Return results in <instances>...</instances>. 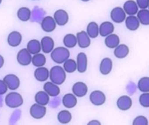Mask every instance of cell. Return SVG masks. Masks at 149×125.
Segmentation results:
<instances>
[{"label":"cell","instance_id":"obj_1","mask_svg":"<svg viewBox=\"0 0 149 125\" xmlns=\"http://www.w3.org/2000/svg\"><path fill=\"white\" fill-rule=\"evenodd\" d=\"M70 54V51L66 47H58L51 52V58L55 63L61 64L69 58Z\"/></svg>","mask_w":149,"mask_h":125},{"label":"cell","instance_id":"obj_2","mask_svg":"<svg viewBox=\"0 0 149 125\" xmlns=\"http://www.w3.org/2000/svg\"><path fill=\"white\" fill-rule=\"evenodd\" d=\"M49 77L51 82L57 85H61L66 80V72L61 66H54L50 69Z\"/></svg>","mask_w":149,"mask_h":125},{"label":"cell","instance_id":"obj_3","mask_svg":"<svg viewBox=\"0 0 149 125\" xmlns=\"http://www.w3.org/2000/svg\"><path fill=\"white\" fill-rule=\"evenodd\" d=\"M5 102L7 106L10 108H16L23 105V98L19 93L12 91L6 95Z\"/></svg>","mask_w":149,"mask_h":125},{"label":"cell","instance_id":"obj_4","mask_svg":"<svg viewBox=\"0 0 149 125\" xmlns=\"http://www.w3.org/2000/svg\"><path fill=\"white\" fill-rule=\"evenodd\" d=\"M46 112V107L37 103L33 104L30 108V114L31 116L36 119H42L45 115Z\"/></svg>","mask_w":149,"mask_h":125},{"label":"cell","instance_id":"obj_5","mask_svg":"<svg viewBox=\"0 0 149 125\" xmlns=\"http://www.w3.org/2000/svg\"><path fill=\"white\" fill-rule=\"evenodd\" d=\"M3 80L6 84L8 88L10 90L15 91L20 86V80L19 77L14 74H8L6 75L3 77Z\"/></svg>","mask_w":149,"mask_h":125},{"label":"cell","instance_id":"obj_6","mask_svg":"<svg viewBox=\"0 0 149 125\" xmlns=\"http://www.w3.org/2000/svg\"><path fill=\"white\" fill-rule=\"evenodd\" d=\"M89 99L92 104L95 106H101L103 105L106 101L105 94L100 90H95L91 92Z\"/></svg>","mask_w":149,"mask_h":125},{"label":"cell","instance_id":"obj_7","mask_svg":"<svg viewBox=\"0 0 149 125\" xmlns=\"http://www.w3.org/2000/svg\"><path fill=\"white\" fill-rule=\"evenodd\" d=\"M31 54L26 48L20 49L17 54L16 59L17 62L22 66H27L31 62Z\"/></svg>","mask_w":149,"mask_h":125},{"label":"cell","instance_id":"obj_8","mask_svg":"<svg viewBox=\"0 0 149 125\" xmlns=\"http://www.w3.org/2000/svg\"><path fill=\"white\" fill-rule=\"evenodd\" d=\"M110 16L113 22L117 23H120L125 21L126 14L122 8L117 6L112 9L110 13Z\"/></svg>","mask_w":149,"mask_h":125},{"label":"cell","instance_id":"obj_9","mask_svg":"<svg viewBox=\"0 0 149 125\" xmlns=\"http://www.w3.org/2000/svg\"><path fill=\"white\" fill-rule=\"evenodd\" d=\"M56 24L60 26H65L69 21V15L63 9H58L54 14V17Z\"/></svg>","mask_w":149,"mask_h":125},{"label":"cell","instance_id":"obj_10","mask_svg":"<svg viewBox=\"0 0 149 125\" xmlns=\"http://www.w3.org/2000/svg\"><path fill=\"white\" fill-rule=\"evenodd\" d=\"M41 27L45 32L50 33L56 28V24L53 17L47 16L42 19L41 23Z\"/></svg>","mask_w":149,"mask_h":125},{"label":"cell","instance_id":"obj_11","mask_svg":"<svg viewBox=\"0 0 149 125\" xmlns=\"http://www.w3.org/2000/svg\"><path fill=\"white\" fill-rule=\"evenodd\" d=\"M77 44L81 48H88L91 44V40L90 37L85 31H80L76 34Z\"/></svg>","mask_w":149,"mask_h":125},{"label":"cell","instance_id":"obj_12","mask_svg":"<svg viewBox=\"0 0 149 125\" xmlns=\"http://www.w3.org/2000/svg\"><path fill=\"white\" fill-rule=\"evenodd\" d=\"M73 94L77 97H84L88 92L87 85L82 81H77L72 86Z\"/></svg>","mask_w":149,"mask_h":125},{"label":"cell","instance_id":"obj_13","mask_svg":"<svg viewBox=\"0 0 149 125\" xmlns=\"http://www.w3.org/2000/svg\"><path fill=\"white\" fill-rule=\"evenodd\" d=\"M88 59L87 56L84 52H80L76 57L77 70L79 73H84L87 68Z\"/></svg>","mask_w":149,"mask_h":125},{"label":"cell","instance_id":"obj_14","mask_svg":"<svg viewBox=\"0 0 149 125\" xmlns=\"http://www.w3.org/2000/svg\"><path fill=\"white\" fill-rule=\"evenodd\" d=\"M116 105L119 109L126 111L129 110L132 106V100L128 95H122L118 98Z\"/></svg>","mask_w":149,"mask_h":125},{"label":"cell","instance_id":"obj_15","mask_svg":"<svg viewBox=\"0 0 149 125\" xmlns=\"http://www.w3.org/2000/svg\"><path fill=\"white\" fill-rule=\"evenodd\" d=\"M41 48L42 52L45 53H49L52 51L54 47V41L49 36H45L42 37L40 42Z\"/></svg>","mask_w":149,"mask_h":125},{"label":"cell","instance_id":"obj_16","mask_svg":"<svg viewBox=\"0 0 149 125\" xmlns=\"http://www.w3.org/2000/svg\"><path fill=\"white\" fill-rule=\"evenodd\" d=\"M43 89L49 96L52 97L58 96L60 93V88L58 87V85L51 81L45 82L44 84Z\"/></svg>","mask_w":149,"mask_h":125},{"label":"cell","instance_id":"obj_17","mask_svg":"<svg viewBox=\"0 0 149 125\" xmlns=\"http://www.w3.org/2000/svg\"><path fill=\"white\" fill-rule=\"evenodd\" d=\"M22 41V35L17 31H12L10 32L7 38L8 44L12 47H16L19 45Z\"/></svg>","mask_w":149,"mask_h":125},{"label":"cell","instance_id":"obj_18","mask_svg":"<svg viewBox=\"0 0 149 125\" xmlns=\"http://www.w3.org/2000/svg\"><path fill=\"white\" fill-rule=\"evenodd\" d=\"M49 72L47 67H38L34 72L35 78L40 82H44L49 78Z\"/></svg>","mask_w":149,"mask_h":125},{"label":"cell","instance_id":"obj_19","mask_svg":"<svg viewBox=\"0 0 149 125\" xmlns=\"http://www.w3.org/2000/svg\"><path fill=\"white\" fill-rule=\"evenodd\" d=\"M114 28L112 23L109 21H105L99 26V34L101 37H106L113 33Z\"/></svg>","mask_w":149,"mask_h":125},{"label":"cell","instance_id":"obj_20","mask_svg":"<svg viewBox=\"0 0 149 125\" xmlns=\"http://www.w3.org/2000/svg\"><path fill=\"white\" fill-rule=\"evenodd\" d=\"M113 67V63L109 58H104L100 64V72L103 75H107L111 73Z\"/></svg>","mask_w":149,"mask_h":125},{"label":"cell","instance_id":"obj_21","mask_svg":"<svg viewBox=\"0 0 149 125\" xmlns=\"http://www.w3.org/2000/svg\"><path fill=\"white\" fill-rule=\"evenodd\" d=\"M123 9L125 13L128 15H135L139 10V8L136 1L127 0L124 3Z\"/></svg>","mask_w":149,"mask_h":125},{"label":"cell","instance_id":"obj_22","mask_svg":"<svg viewBox=\"0 0 149 125\" xmlns=\"http://www.w3.org/2000/svg\"><path fill=\"white\" fill-rule=\"evenodd\" d=\"M125 25L126 28L130 31H135L137 30L140 26V22L135 15H129L126 17Z\"/></svg>","mask_w":149,"mask_h":125},{"label":"cell","instance_id":"obj_23","mask_svg":"<svg viewBox=\"0 0 149 125\" xmlns=\"http://www.w3.org/2000/svg\"><path fill=\"white\" fill-rule=\"evenodd\" d=\"M113 54L118 59H123L126 58L129 53V47L124 44H119L114 48Z\"/></svg>","mask_w":149,"mask_h":125},{"label":"cell","instance_id":"obj_24","mask_svg":"<svg viewBox=\"0 0 149 125\" xmlns=\"http://www.w3.org/2000/svg\"><path fill=\"white\" fill-rule=\"evenodd\" d=\"M76 97L71 93L66 94L62 98V103L65 107L70 109L74 108L77 104Z\"/></svg>","mask_w":149,"mask_h":125},{"label":"cell","instance_id":"obj_25","mask_svg":"<svg viewBox=\"0 0 149 125\" xmlns=\"http://www.w3.org/2000/svg\"><path fill=\"white\" fill-rule=\"evenodd\" d=\"M104 42L106 47L113 49L119 44L120 38L117 34L112 33L105 37Z\"/></svg>","mask_w":149,"mask_h":125},{"label":"cell","instance_id":"obj_26","mask_svg":"<svg viewBox=\"0 0 149 125\" xmlns=\"http://www.w3.org/2000/svg\"><path fill=\"white\" fill-rule=\"evenodd\" d=\"M34 100L36 103L41 105L45 106L49 103V96L44 91H39L34 96Z\"/></svg>","mask_w":149,"mask_h":125},{"label":"cell","instance_id":"obj_27","mask_svg":"<svg viewBox=\"0 0 149 125\" xmlns=\"http://www.w3.org/2000/svg\"><path fill=\"white\" fill-rule=\"evenodd\" d=\"M26 49L33 55L39 53L41 50L40 42L36 39L31 40L27 42Z\"/></svg>","mask_w":149,"mask_h":125},{"label":"cell","instance_id":"obj_28","mask_svg":"<svg viewBox=\"0 0 149 125\" xmlns=\"http://www.w3.org/2000/svg\"><path fill=\"white\" fill-rule=\"evenodd\" d=\"M86 33L90 38H95L99 35V26L95 22H90L86 28Z\"/></svg>","mask_w":149,"mask_h":125},{"label":"cell","instance_id":"obj_29","mask_svg":"<svg viewBox=\"0 0 149 125\" xmlns=\"http://www.w3.org/2000/svg\"><path fill=\"white\" fill-rule=\"evenodd\" d=\"M17 16L20 21L27 22L30 19L31 10L27 7H21L17 12Z\"/></svg>","mask_w":149,"mask_h":125},{"label":"cell","instance_id":"obj_30","mask_svg":"<svg viewBox=\"0 0 149 125\" xmlns=\"http://www.w3.org/2000/svg\"><path fill=\"white\" fill-rule=\"evenodd\" d=\"M136 14L140 23L145 26L149 24V10L148 9H141L138 10Z\"/></svg>","mask_w":149,"mask_h":125},{"label":"cell","instance_id":"obj_31","mask_svg":"<svg viewBox=\"0 0 149 125\" xmlns=\"http://www.w3.org/2000/svg\"><path fill=\"white\" fill-rule=\"evenodd\" d=\"M63 43L66 48H74L77 44V39L76 35L71 33L67 34L63 37Z\"/></svg>","mask_w":149,"mask_h":125},{"label":"cell","instance_id":"obj_32","mask_svg":"<svg viewBox=\"0 0 149 125\" xmlns=\"http://www.w3.org/2000/svg\"><path fill=\"white\" fill-rule=\"evenodd\" d=\"M57 119L60 123L68 124L72 120V114L68 110H62L58 113Z\"/></svg>","mask_w":149,"mask_h":125},{"label":"cell","instance_id":"obj_33","mask_svg":"<svg viewBox=\"0 0 149 125\" xmlns=\"http://www.w3.org/2000/svg\"><path fill=\"white\" fill-rule=\"evenodd\" d=\"M31 63L37 67L43 66L46 63V58L44 54L40 52L36 53L32 56Z\"/></svg>","mask_w":149,"mask_h":125},{"label":"cell","instance_id":"obj_34","mask_svg":"<svg viewBox=\"0 0 149 125\" xmlns=\"http://www.w3.org/2000/svg\"><path fill=\"white\" fill-rule=\"evenodd\" d=\"M63 69L66 73H72L77 70L76 62L73 59L68 58L63 63Z\"/></svg>","mask_w":149,"mask_h":125},{"label":"cell","instance_id":"obj_35","mask_svg":"<svg viewBox=\"0 0 149 125\" xmlns=\"http://www.w3.org/2000/svg\"><path fill=\"white\" fill-rule=\"evenodd\" d=\"M137 87L139 90L143 92H149V77H143L139 79Z\"/></svg>","mask_w":149,"mask_h":125},{"label":"cell","instance_id":"obj_36","mask_svg":"<svg viewBox=\"0 0 149 125\" xmlns=\"http://www.w3.org/2000/svg\"><path fill=\"white\" fill-rule=\"evenodd\" d=\"M139 103L140 105L144 108L149 107V93L143 92L141 94L139 98Z\"/></svg>","mask_w":149,"mask_h":125},{"label":"cell","instance_id":"obj_37","mask_svg":"<svg viewBox=\"0 0 149 125\" xmlns=\"http://www.w3.org/2000/svg\"><path fill=\"white\" fill-rule=\"evenodd\" d=\"M133 125H148V122L147 119L144 116H138L136 117L133 122Z\"/></svg>","mask_w":149,"mask_h":125},{"label":"cell","instance_id":"obj_38","mask_svg":"<svg viewBox=\"0 0 149 125\" xmlns=\"http://www.w3.org/2000/svg\"><path fill=\"white\" fill-rule=\"evenodd\" d=\"M138 8L141 9H147L149 5V0H136V1Z\"/></svg>","mask_w":149,"mask_h":125},{"label":"cell","instance_id":"obj_39","mask_svg":"<svg viewBox=\"0 0 149 125\" xmlns=\"http://www.w3.org/2000/svg\"><path fill=\"white\" fill-rule=\"evenodd\" d=\"M8 87L3 80L0 79V95L5 94L8 91Z\"/></svg>","mask_w":149,"mask_h":125},{"label":"cell","instance_id":"obj_40","mask_svg":"<svg viewBox=\"0 0 149 125\" xmlns=\"http://www.w3.org/2000/svg\"><path fill=\"white\" fill-rule=\"evenodd\" d=\"M100 122H99L97 120H92L88 122L87 125H101Z\"/></svg>","mask_w":149,"mask_h":125},{"label":"cell","instance_id":"obj_41","mask_svg":"<svg viewBox=\"0 0 149 125\" xmlns=\"http://www.w3.org/2000/svg\"><path fill=\"white\" fill-rule=\"evenodd\" d=\"M3 64H4V58L1 55H0V69L3 67Z\"/></svg>","mask_w":149,"mask_h":125},{"label":"cell","instance_id":"obj_42","mask_svg":"<svg viewBox=\"0 0 149 125\" xmlns=\"http://www.w3.org/2000/svg\"><path fill=\"white\" fill-rule=\"evenodd\" d=\"M81 1H83V2H88V1H89L90 0H81Z\"/></svg>","mask_w":149,"mask_h":125},{"label":"cell","instance_id":"obj_43","mask_svg":"<svg viewBox=\"0 0 149 125\" xmlns=\"http://www.w3.org/2000/svg\"><path fill=\"white\" fill-rule=\"evenodd\" d=\"M2 0H0V4L2 3Z\"/></svg>","mask_w":149,"mask_h":125},{"label":"cell","instance_id":"obj_44","mask_svg":"<svg viewBox=\"0 0 149 125\" xmlns=\"http://www.w3.org/2000/svg\"><path fill=\"white\" fill-rule=\"evenodd\" d=\"M33 1H37V0H33Z\"/></svg>","mask_w":149,"mask_h":125}]
</instances>
